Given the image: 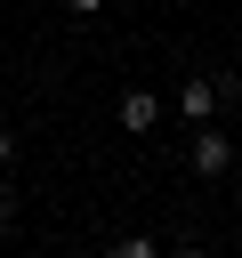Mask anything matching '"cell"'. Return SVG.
Segmentation results:
<instances>
[{
	"instance_id": "cell-5",
	"label": "cell",
	"mask_w": 242,
	"mask_h": 258,
	"mask_svg": "<svg viewBox=\"0 0 242 258\" xmlns=\"http://www.w3.org/2000/svg\"><path fill=\"white\" fill-rule=\"evenodd\" d=\"M65 8H73V16H97V8H105V0H65Z\"/></svg>"
},
{
	"instance_id": "cell-7",
	"label": "cell",
	"mask_w": 242,
	"mask_h": 258,
	"mask_svg": "<svg viewBox=\"0 0 242 258\" xmlns=\"http://www.w3.org/2000/svg\"><path fill=\"white\" fill-rule=\"evenodd\" d=\"M8 226H16V210H8V202H0V234H8Z\"/></svg>"
},
{
	"instance_id": "cell-3",
	"label": "cell",
	"mask_w": 242,
	"mask_h": 258,
	"mask_svg": "<svg viewBox=\"0 0 242 258\" xmlns=\"http://www.w3.org/2000/svg\"><path fill=\"white\" fill-rule=\"evenodd\" d=\"M153 121H161V97H153V89H121V129H137V137H145Z\"/></svg>"
},
{
	"instance_id": "cell-4",
	"label": "cell",
	"mask_w": 242,
	"mask_h": 258,
	"mask_svg": "<svg viewBox=\"0 0 242 258\" xmlns=\"http://www.w3.org/2000/svg\"><path fill=\"white\" fill-rule=\"evenodd\" d=\"M113 258H161V250H153V242H145V234H129V242H121V250H113Z\"/></svg>"
},
{
	"instance_id": "cell-1",
	"label": "cell",
	"mask_w": 242,
	"mask_h": 258,
	"mask_svg": "<svg viewBox=\"0 0 242 258\" xmlns=\"http://www.w3.org/2000/svg\"><path fill=\"white\" fill-rule=\"evenodd\" d=\"M226 169H234V137L194 129V177H226Z\"/></svg>"
},
{
	"instance_id": "cell-8",
	"label": "cell",
	"mask_w": 242,
	"mask_h": 258,
	"mask_svg": "<svg viewBox=\"0 0 242 258\" xmlns=\"http://www.w3.org/2000/svg\"><path fill=\"white\" fill-rule=\"evenodd\" d=\"M177 258H202V250H177Z\"/></svg>"
},
{
	"instance_id": "cell-2",
	"label": "cell",
	"mask_w": 242,
	"mask_h": 258,
	"mask_svg": "<svg viewBox=\"0 0 242 258\" xmlns=\"http://www.w3.org/2000/svg\"><path fill=\"white\" fill-rule=\"evenodd\" d=\"M177 113L202 129V121L218 113V81H210V73H186V89H177Z\"/></svg>"
},
{
	"instance_id": "cell-6",
	"label": "cell",
	"mask_w": 242,
	"mask_h": 258,
	"mask_svg": "<svg viewBox=\"0 0 242 258\" xmlns=\"http://www.w3.org/2000/svg\"><path fill=\"white\" fill-rule=\"evenodd\" d=\"M8 153H16V137H8V121H0V169H8Z\"/></svg>"
}]
</instances>
